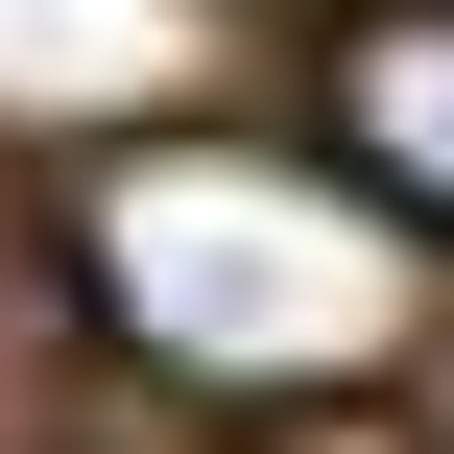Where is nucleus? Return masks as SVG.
<instances>
[{"mask_svg":"<svg viewBox=\"0 0 454 454\" xmlns=\"http://www.w3.org/2000/svg\"><path fill=\"white\" fill-rule=\"evenodd\" d=\"M48 263H72L96 383H168V407H335V383H383L431 335V239L335 144H263V120L96 144V192L48 215Z\"/></svg>","mask_w":454,"mask_h":454,"instance_id":"f257e3e1","label":"nucleus"},{"mask_svg":"<svg viewBox=\"0 0 454 454\" xmlns=\"http://www.w3.org/2000/svg\"><path fill=\"white\" fill-rule=\"evenodd\" d=\"M215 96V0H0V144H144Z\"/></svg>","mask_w":454,"mask_h":454,"instance_id":"f03ea898","label":"nucleus"},{"mask_svg":"<svg viewBox=\"0 0 454 454\" xmlns=\"http://www.w3.org/2000/svg\"><path fill=\"white\" fill-rule=\"evenodd\" d=\"M407 239H454V0H359L335 24V120H311Z\"/></svg>","mask_w":454,"mask_h":454,"instance_id":"7ed1b4c3","label":"nucleus"},{"mask_svg":"<svg viewBox=\"0 0 454 454\" xmlns=\"http://www.w3.org/2000/svg\"><path fill=\"white\" fill-rule=\"evenodd\" d=\"M0 454H96V335H72L48 215H0Z\"/></svg>","mask_w":454,"mask_h":454,"instance_id":"20e7f679","label":"nucleus"}]
</instances>
